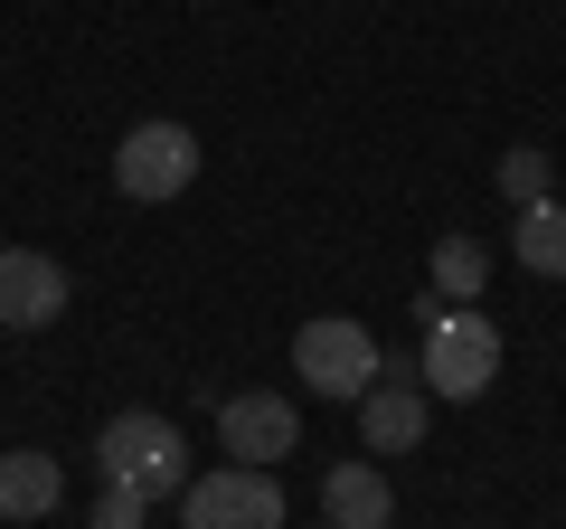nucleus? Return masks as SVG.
<instances>
[{"instance_id": "nucleus-13", "label": "nucleus", "mask_w": 566, "mask_h": 529, "mask_svg": "<svg viewBox=\"0 0 566 529\" xmlns=\"http://www.w3.org/2000/svg\"><path fill=\"white\" fill-rule=\"evenodd\" d=\"M491 180H501V199H510V208H528V199H557V170H547V152H538V143H510Z\"/></svg>"}, {"instance_id": "nucleus-6", "label": "nucleus", "mask_w": 566, "mask_h": 529, "mask_svg": "<svg viewBox=\"0 0 566 529\" xmlns=\"http://www.w3.org/2000/svg\"><path fill=\"white\" fill-rule=\"evenodd\" d=\"M218 445H227V464H264L274 473L283 454L303 445V407L283 397V387H237L218 407Z\"/></svg>"}, {"instance_id": "nucleus-8", "label": "nucleus", "mask_w": 566, "mask_h": 529, "mask_svg": "<svg viewBox=\"0 0 566 529\" xmlns=\"http://www.w3.org/2000/svg\"><path fill=\"white\" fill-rule=\"evenodd\" d=\"M66 312V264L48 246H0V331H48Z\"/></svg>"}, {"instance_id": "nucleus-12", "label": "nucleus", "mask_w": 566, "mask_h": 529, "mask_svg": "<svg viewBox=\"0 0 566 529\" xmlns=\"http://www.w3.org/2000/svg\"><path fill=\"white\" fill-rule=\"evenodd\" d=\"M424 274H434L424 293H444V303H482V284H491V246L453 227V237H434V264H424Z\"/></svg>"}, {"instance_id": "nucleus-14", "label": "nucleus", "mask_w": 566, "mask_h": 529, "mask_svg": "<svg viewBox=\"0 0 566 529\" xmlns=\"http://www.w3.org/2000/svg\"><path fill=\"white\" fill-rule=\"evenodd\" d=\"M142 510H151V501H142V491H123V483L95 491V529H142Z\"/></svg>"}, {"instance_id": "nucleus-4", "label": "nucleus", "mask_w": 566, "mask_h": 529, "mask_svg": "<svg viewBox=\"0 0 566 529\" xmlns=\"http://www.w3.org/2000/svg\"><path fill=\"white\" fill-rule=\"evenodd\" d=\"M114 189L133 208H170V199H189V189H199V133H189V123H133V133H123L114 143Z\"/></svg>"}, {"instance_id": "nucleus-1", "label": "nucleus", "mask_w": 566, "mask_h": 529, "mask_svg": "<svg viewBox=\"0 0 566 529\" xmlns=\"http://www.w3.org/2000/svg\"><path fill=\"white\" fill-rule=\"evenodd\" d=\"M424 397H444V407H472V397H491V378H501V322H491L482 303H444L434 312V293H424Z\"/></svg>"}, {"instance_id": "nucleus-5", "label": "nucleus", "mask_w": 566, "mask_h": 529, "mask_svg": "<svg viewBox=\"0 0 566 529\" xmlns=\"http://www.w3.org/2000/svg\"><path fill=\"white\" fill-rule=\"evenodd\" d=\"M180 529H293V520H283V483L264 464H218V473H189Z\"/></svg>"}, {"instance_id": "nucleus-10", "label": "nucleus", "mask_w": 566, "mask_h": 529, "mask_svg": "<svg viewBox=\"0 0 566 529\" xmlns=\"http://www.w3.org/2000/svg\"><path fill=\"white\" fill-rule=\"evenodd\" d=\"M322 520H331V529H387V520H397L387 473H378V464H331V473H322Z\"/></svg>"}, {"instance_id": "nucleus-9", "label": "nucleus", "mask_w": 566, "mask_h": 529, "mask_svg": "<svg viewBox=\"0 0 566 529\" xmlns=\"http://www.w3.org/2000/svg\"><path fill=\"white\" fill-rule=\"evenodd\" d=\"M57 501H66V464L48 445L0 454V520H57Z\"/></svg>"}, {"instance_id": "nucleus-2", "label": "nucleus", "mask_w": 566, "mask_h": 529, "mask_svg": "<svg viewBox=\"0 0 566 529\" xmlns=\"http://www.w3.org/2000/svg\"><path fill=\"white\" fill-rule=\"evenodd\" d=\"M95 473L123 483V491H142V501H180L189 491V435L170 416H151V407H123L95 435Z\"/></svg>"}, {"instance_id": "nucleus-15", "label": "nucleus", "mask_w": 566, "mask_h": 529, "mask_svg": "<svg viewBox=\"0 0 566 529\" xmlns=\"http://www.w3.org/2000/svg\"><path fill=\"white\" fill-rule=\"evenodd\" d=\"M322 529H331V520H322Z\"/></svg>"}, {"instance_id": "nucleus-11", "label": "nucleus", "mask_w": 566, "mask_h": 529, "mask_svg": "<svg viewBox=\"0 0 566 529\" xmlns=\"http://www.w3.org/2000/svg\"><path fill=\"white\" fill-rule=\"evenodd\" d=\"M510 256H520L528 274H547V284H566V199H528L520 218H510Z\"/></svg>"}, {"instance_id": "nucleus-7", "label": "nucleus", "mask_w": 566, "mask_h": 529, "mask_svg": "<svg viewBox=\"0 0 566 529\" xmlns=\"http://www.w3.org/2000/svg\"><path fill=\"white\" fill-rule=\"evenodd\" d=\"M424 369L416 360H387L378 378H368V397H359V445L368 454H416L424 445Z\"/></svg>"}, {"instance_id": "nucleus-3", "label": "nucleus", "mask_w": 566, "mask_h": 529, "mask_svg": "<svg viewBox=\"0 0 566 529\" xmlns=\"http://www.w3.org/2000/svg\"><path fill=\"white\" fill-rule=\"evenodd\" d=\"M378 369H387L378 331H368V322H349V312H322V322H303V331H293V378H303L312 397H340V407H359Z\"/></svg>"}]
</instances>
